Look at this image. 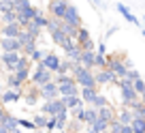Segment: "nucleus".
Wrapping results in <instances>:
<instances>
[{
  "mask_svg": "<svg viewBox=\"0 0 145 133\" xmlns=\"http://www.w3.org/2000/svg\"><path fill=\"white\" fill-rule=\"evenodd\" d=\"M54 82L58 84L60 97L79 95V84L75 82V77H72V75H54Z\"/></svg>",
  "mask_w": 145,
  "mask_h": 133,
  "instance_id": "obj_1",
  "label": "nucleus"
},
{
  "mask_svg": "<svg viewBox=\"0 0 145 133\" xmlns=\"http://www.w3.org/2000/svg\"><path fill=\"white\" fill-rule=\"evenodd\" d=\"M71 75L75 77V82L79 84V88H83V86H96L94 69H88V67H83V64H72Z\"/></svg>",
  "mask_w": 145,
  "mask_h": 133,
  "instance_id": "obj_2",
  "label": "nucleus"
},
{
  "mask_svg": "<svg viewBox=\"0 0 145 133\" xmlns=\"http://www.w3.org/2000/svg\"><path fill=\"white\" fill-rule=\"evenodd\" d=\"M115 86L120 88V103H122V107H128L135 99H139V95L135 92V88H132V82L126 77H120L118 84Z\"/></svg>",
  "mask_w": 145,
  "mask_h": 133,
  "instance_id": "obj_3",
  "label": "nucleus"
},
{
  "mask_svg": "<svg viewBox=\"0 0 145 133\" xmlns=\"http://www.w3.org/2000/svg\"><path fill=\"white\" fill-rule=\"evenodd\" d=\"M49 79H54V73H51V71H47L41 62H36V67L30 71V84H34V86H41V84L49 82Z\"/></svg>",
  "mask_w": 145,
  "mask_h": 133,
  "instance_id": "obj_4",
  "label": "nucleus"
},
{
  "mask_svg": "<svg viewBox=\"0 0 145 133\" xmlns=\"http://www.w3.org/2000/svg\"><path fill=\"white\" fill-rule=\"evenodd\" d=\"M39 97H41V101H54V99H58V97H60L58 84H56L54 79L41 84V86H39Z\"/></svg>",
  "mask_w": 145,
  "mask_h": 133,
  "instance_id": "obj_5",
  "label": "nucleus"
},
{
  "mask_svg": "<svg viewBox=\"0 0 145 133\" xmlns=\"http://www.w3.org/2000/svg\"><path fill=\"white\" fill-rule=\"evenodd\" d=\"M62 22L68 24V26H72V28L83 26L81 13H79V9H77L75 5H68V7H66V11H64V15H62Z\"/></svg>",
  "mask_w": 145,
  "mask_h": 133,
  "instance_id": "obj_6",
  "label": "nucleus"
},
{
  "mask_svg": "<svg viewBox=\"0 0 145 133\" xmlns=\"http://www.w3.org/2000/svg\"><path fill=\"white\" fill-rule=\"evenodd\" d=\"M75 43H77L81 50H96V43H94V39H92V34L88 32V28H83V26H79V28H77Z\"/></svg>",
  "mask_w": 145,
  "mask_h": 133,
  "instance_id": "obj_7",
  "label": "nucleus"
},
{
  "mask_svg": "<svg viewBox=\"0 0 145 133\" xmlns=\"http://www.w3.org/2000/svg\"><path fill=\"white\" fill-rule=\"evenodd\" d=\"M19 56H22V52H0V64L7 69V73H15Z\"/></svg>",
  "mask_w": 145,
  "mask_h": 133,
  "instance_id": "obj_8",
  "label": "nucleus"
},
{
  "mask_svg": "<svg viewBox=\"0 0 145 133\" xmlns=\"http://www.w3.org/2000/svg\"><path fill=\"white\" fill-rule=\"evenodd\" d=\"M60 112H68L60 97L54 99V101H43V105H41V114H45V116H56Z\"/></svg>",
  "mask_w": 145,
  "mask_h": 133,
  "instance_id": "obj_9",
  "label": "nucleus"
},
{
  "mask_svg": "<svg viewBox=\"0 0 145 133\" xmlns=\"http://www.w3.org/2000/svg\"><path fill=\"white\" fill-rule=\"evenodd\" d=\"M94 79H96V86H107V84H118L120 77H115L111 73V69H94Z\"/></svg>",
  "mask_w": 145,
  "mask_h": 133,
  "instance_id": "obj_10",
  "label": "nucleus"
},
{
  "mask_svg": "<svg viewBox=\"0 0 145 133\" xmlns=\"http://www.w3.org/2000/svg\"><path fill=\"white\" fill-rule=\"evenodd\" d=\"M71 5L68 0H47V11H49V17H58L62 19L66 7Z\"/></svg>",
  "mask_w": 145,
  "mask_h": 133,
  "instance_id": "obj_11",
  "label": "nucleus"
},
{
  "mask_svg": "<svg viewBox=\"0 0 145 133\" xmlns=\"http://www.w3.org/2000/svg\"><path fill=\"white\" fill-rule=\"evenodd\" d=\"M22 95H24V88H19V90H13V88H2V92H0V103H2V105L17 103L19 99H22Z\"/></svg>",
  "mask_w": 145,
  "mask_h": 133,
  "instance_id": "obj_12",
  "label": "nucleus"
},
{
  "mask_svg": "<svg viewBox=\"0 0 145 133\" xmlns=\"http://www.w3.org/2000/svg\"><path fill=\"white\" fill-rule=\"evenodd\" d=\"M60 56L56 54V52H47L45 56H43V60H41V64L43 67H45L47 71H51V73H56V71H58V67H60Z\"/></svg>",
  "mask_w": 145,
  "mask_h": 133,
  "instance_id": "obj_13",
  "label": "nucleus"
},
{
  "mask_svg": "<svg viewBox=\"0 0 145 133\" xmlns=\"http://www.w3.org/2000/svg\"><path fill=\"white\" fill-rule=\"evenodd\" d=\"M22 99L26 101V105L28 107H34L36 103L41 101V97H39V86H34V84H30V88H24V95H22Z\"/></svg>",
  "mask_w": 145,
  "mask_h": 133,
  "instance_id": "obj_14",
  "label": "nucleus"
},
{
  "mask_svg": "<svg viewBox=\"0 0 145 133\" xmlns=\"http://www.w3.org/2000/svg\"><path fill=\"white\" fill-rule=\"evenodd\" d=\"M0 50L2 52H22V43L11 37H0Z\"/></svg>",
  "mask_w": 145,
  "mask_h": 133,
  "instance_id": "obj_15",
  "label": "nucleus"
},
{
  "mask_svg": "<svg viewBox=\"0 0 145 133\" xmlns=\"http://www.w3.org/2000/svg\"><path fill=\"white\" fill-rule=\"evenodd\" d=\"M96 95H98V86H83V88H79V97H81V101L86 103V105H90V103L94 101Z\"/></svg>",
  "mask_w": 145,
  "mask_h": 133,
  "instance_id": "obj_16",
  "label": "nucleus"
},
{
  "mask_svg": "<svg viewBox=\"0 0 145 133\" xmlns=\"http://www.w3.org/2000/svg\"><path fill=\"white\" fill-rule=\"evenodd\" d=\"M19 30H22V26H19L17 22H13V24H2V26H0V34H2V37H11V39H17Z\"/></svg>",
  "mask_w": 145,
  "mask_h": 133,
  "instance_id": "obj_17",
  "label": "nucleus"
},
{
  "mask_svg": "<svg viewBox=\"0 0 145 133\" xmlns=\"http://www.w3.org/2000/svg\"><path fill=\"white\" fill-rule=\"evenodd\" d=\"M94 56H96L94 50H81V60H79V64H83L88 69H94Z\"/></svg>",
  "mask_w": 145,
  "mask_h": 133,
  "instance_id": "obj_18",
  "label": "nucleus"
},
{
  "mask_svg": "<svg viewBox=\"0 0 145 133\" xmlns=\"http://www.w3.org/2000/svg\"><path fill=\"white\" fill-rule=\"evenodd\" d=\"M0 127H5V129H7V133H11L15 127H19V124H17V116H13V114H9V112H7L5 118L0 120Z\"/></svg>",
  "mask_w": 145,
  "mask_h": 133,
  "instance_id": "obj_19",
  "label": "nucleus"
},
{
  "mask_svg": "<svg viewBox=\"0 0 145 133\" xmlns=\"http://www.w3.org/2000/svg\"><path fill=\"white\" fill-rule=\"evenodd\" d=\"M115 120H120L122 124H130V120H132L130 107H120V110H115Z\"/></svg>",
  "mask_w": 145,
  "mask_h": 133,
  "instance_id": "obj_20",
  "label": "nucleus"
},
{
  "mask_svg": "<svg viewBox=\"0 0 145 133\" xmlns=\"http://www.w3.org/2000/svg\"><path fill=\"white\" fill-rule=\"evenodd\" d=\"M30 71H32V64H28V67H17V69H15V77L22 84H28L30 82Z\"/></svg>",
  "mask_w": 145,
  "mask_h": 133,
  "instance_id": "obj_21",
  "label": "nucleus"
},
{
  "mask_svg": "<svg viewBox=\"0 0 145 133\" xmlns=\"http://www.w3.org/2000/svg\"><path fill=\"white\" fill-rule=\"evenodd\" d=\"M98 118L111 122V120L115 118V107L111 105V103H109V105H105V107H98Z\"/></svg>",
  "mask_w": 145,
  "mask_h": 133,
  "instance_id": "obj_22",
  "label": "nucleus"
},
{
  "mask_svg": "<svg viewBox=\"0 0 145 133\" xmlns=\"http://www.w3.org/2000/svg\"><path fill=\"white\" fill-rule=\"evenodd\" d=\"M62 99V103L66 105V110H72V107H77V105H86V103L81 101V97L79 95H71V97H60Z\"/></svg>",
  "mask_w": 145,
  "mask_h": 133,
  "instance_id": "obj_23",
  "label": "nucleus"
},
{
  "mask_svg": "<svg viewBox=\"0 0 145 133\" xmlns=\"http://www.w3.org/2000/svg\"><path fill=\"white\" fill-rule=\"evenodd\" d=\"M64 54H66V60H71L72 64H79V60H81V47L75 43V45H72L68 52H64Z\"/></svg>",
  "mask_w": 145,
  "mask_h": 133,
  "instance_id": "obj_24",
  "label": "nucleus"
},
{
  "mask_svg": "<svg viewBox=\"0 0 145 133\" xmlns=\"http://www.w3.org/2000/svg\"><path fill=\"white\" fill-rule=\"evenodd\" d=\"M118 11H120V13H122V17H124V19H126V22H130V24H135V26H139V24H141V22H139V19H137V17H135V15H132V13H130V9H128V7H126V5H122V2H120V5H118Z\"/></svg>",
  "mask_w": 145,
  "mask_h": 133,
  "instance_id": "obj_25",
  "label": "nucleus"
},
{
  "mask_svg": "<svg viewBox=\"0 0 145 133\" xmlns=\"http://www.w3.org/2000/svg\"><path fill=\"white\" fill-rule=\"evenodd\" d=\"M68 112H60V114H56V131L64 133V129H66V122H68Z\"/></svg>",
  "mask_w": 145,
  "mask_h": 133,
  "instance_id": "obj_26",
  "label": "nucleus"
},
{
  "mask_svg": "<svg viewBox=\"0 0 145 133\" xmlns=\"http://www.w3.org/2000/svg\"><path fill=\"white\" fill-rule=\"evenodd\" d=\"M130 127H132V133H145V118H141V116H132Z\"/></svg>",
  "mask_w": 145,
  "mask_h": 133,
  "instance_id": "obj_27",
  "label": "nucleus"
},
{
  "mask_svg": "<svg viewBox=\"0 0 145 133\" xmlns=\"http://www.w3.org/2000/svg\"><path fill=\"white\" fill-rule=\"evenodd\" d=\"M83 127H86L83 122H79V120H75V118H68V122H66V129H64V133H79Z\"/></svg>",
  "mask_w": 145,
  "mask_h": 133,
  "instance_id": "obj_28",
  "label": "nucleus"
},
{
  "mask_svg": "<svg viewBox=\"0 0 145 133\" xmlns=\"http://www.w3.org/2000/svg\"><path fill=\"white\" fill-rule=\"evenodd\" d=\"M47 19H49V15H45L41 9H36V15L30 19V22H34L39 28H43V30H45V26H47Z\"/></svg>",
  "mask_w": 145,
  "mask_h": 133,
  "instance_id": "obj_29",
  "label": "nucleus"
},
{
  "mask_svg": "<svg viewBox=\"0 0 145 133\" xmlns=\"http://www.w3.org/2000/svg\"><path fill=\"white\" fill-rule=\"evenodd\" d=\"M71 71H72L71 60H60V67H58V71H56L54 75H71Z\"/></svg>",
  "mask_w": 145,
  "mask_h": 133,
  "instance_id": "obj_30",
  "label": "nucleus"
},
{
  "mask_svg": "<svg viewBox=\"0 0 145 133\" xmlns=\"http://www.w3.org/2000/svg\"><path fill=\"white\" fill-rule=\"evenodd\" d=\"M26 84H22L17 77H15V73H7V88H13V90H19V88H24Z\"/></svg>",
  "mask_w": 145,
  "mask_h": 133,
  "instance_id": "obj_31",
  "label": "nucleus"
},
{
  "mask_svg": "<svg viewBox=\"0 0 145 133\" xmlns=\"http://www.w3.org/2000/svg\"><path fill=\"white\" fill-rule=\"evenodd\" d=\"M17 22V13L15 11H2L0 13V24H13Z\"/></svg>",
  "mask_w": 145,
  "mask_h": 133,
  "instance_id": "obj_32",
  "label": "nucleus"
},
{
  "mask_svg": "<svg viewBox=\"0 0 145 133\" xmlns=\"http://www.w3.org/2000/svg\"><path fill=\"white\" fill-rule=\"evenodd\" d=\"M96 118H98V110H96L94 105H86V124L94 122Z\"/></svg>",
  "mask_w": 145,
  "mask_h": 133,
  "instance_id": "obj_33",
  "label": "nucleus"
},
{
  "mask_svg": "<svg viewBox=\"0 0 145 133\" xmlns=\"http://www.w3.org/2000/svg\"><path fill=\"white\" fill-rule=\"evenodd\" d=\"M90 105H94L96 110H98V107H105V105H109V99H107V97L103 95V92H98V95L94 97V101H92Z\"/></svg>",
  "mask_w": 145,
  "mask_h": 133,
  "instance_id": "obj_34",
  "label": "nucleus"
},
{
  "mask_svg": "<svg viewBox=\"0 0 145 133\" xmlns=\"http://www.w3.org/2000/svg\"><path fill=\"white\" fill-rule=\"evenodd\" d=\"M17 124L24 129V131H36L34 122H32V118H17Z\"/></svg>",
  "mask_w": 145,
  "mask_h": 133,
  "instance_id": "obj_35",
  "label": "nucleus"
},
{
  "mask_svg": "<svg viewBox=\"0 0 145 133\" xmlns=\"http://www.w3.org/2000/svg\"><path fill=\"white\" fill-rule=\"evenodd\" d=\"M105 67H107V54H96L94 56V69H105Z\"/></svg>",
  "mask_w": 145,
  "mask_h": 133,
  "instance_id": "obj_36",
  "label": "nucleus"
},
{
  "mask_svg": "<svg viewBox=\"0 0 145 133\" xmlns=\"http://www.w3.org/2000/svg\"><path fill=\"white\" fill-rule=\"evenodd\" d=\"M45 54H47L45 50H41V47H36V50L32 52V54L28 56V58H30V62H41V60H43V56H45Z\"/></svg>",
  "mask_w": 145,
  "mask_h": 133,
  "instance_id": "obj_37",
  "label": "nucleus"
},
{
  "mask_svg": "<svg viewBox=\"0 0 145 133\" xmlns=\"http://www.w3.org/2000/svg\"><path fill=\"white\" fill-rule=\"evenodd\" d=\"M26 30L30 32V34H32V37H34V39H39V37H41V32H43V28H39V26H36L34 22H28Z\"/></svg>",
  "mask_w": 145,
  "mask_h": 133,
  "instance_id": "obj_38",
  "label": "nucleus"
},
{
  "mask_svg": "<svg viewBox=\"0 0 145 133\" xmlns=\"http://www.w3.org/2000/svg\"><path fill=\"white\" fill-rule=\"evenodd\" d=\"M15 5H17V0H0V13L2 11H15Z\"/></svg>",
  "mask_w": 145,
  "mask_h": 133,
  "instance_id": "obj_39",
  "label": "nucleus"
},
{
  "mask_svg": "<svg viewBox=\"0 0 145 133\" xmlns=\"http://www.w3.org/2000/svg\"><path fill=\"white\" fill-rule=\"evenodd\" d=\"M32 122H34V127H36V129H45L47 116H45V114H36L34 118H32Z\"/></svg>",
  "mask_w": 145,
  "mask_h": 133,
  "instance_id": "obj_40",
  "label": "nucleus"
},
{
  "mask_svg": "<svg viewBox=\"0 0 145 133\" xmlns=\"http://www.w3.org/2000/svg\"><path fill=\"white\" fill-rule=\"evenodd\" d=\"M34 50H36V41H28V43H24V45H22V54L24 56H30Z\"/></svg>",
  "mask_w": 145,
  "mask_h": 133,
  "instance_id": "obj_41",
  "label": "nucleus"
},
{
  "mask_svg": "<svg viewBox=\"0 0 145 133\" xmlns=\"http://www.w3.org/2000/svg\"><path fill=\"white\" fill-rule=\"evenodd\" d=\"M132 88H135V92H137V95L145 92V82H143V77H137L135 82H132Z\"/></svg>",
  "mask_w": 145,
  "mask_h": 133,
  "instance_id": "obj_42",
  "label": "nucleus"
},
{
  "mask_svg": "<svg viewBox=\"0 0 145 133\" xmlns=\"http://www.w3.org/2000/svg\"><path fill=\"white\" fill-rule=\"evenodd\" d=\"M45 131H47V133L56 131V116H47V122H45Z\"/></svg>",
  "mask_w": 145,
  "mask_h": 133,
  "instance_id": "obj_43",
  "label": "nucleus"
},
{
  "mask_svg": "<svg viewBox=\"0 0 145 133\" xmlns=\"http://www.w3.org/2000/svg\"><path fill=\"white\" fill-rule=\"evenodd\" d=\"M96 54H107V45H105V41L96 45Z\"/></svg>",
  "mask_w": 145,
  "mask_h": 133,
  "instance_id": "obj_44",
  "label": "nucleus"
},
{
  "mask_svg": "<svg viewBox=\"0 0 145 133\" xmlns=\"http://www.w3.org/2000/svg\"><path fill=\"white\" fill-rule=\"evenodd\" d=\"M122 133H132V127L130 124H122Z\"/></svg>",
  "mask_w": 145,
  "mask_h": 133,
  "instance_id": "obj_45",
  "label": "nucleus"
},
{
  "mask_svg": "<svg viewBox=\"0 0 145 133\" xmlns=\"http://www.w3.org/2000/svg\"><path fill=\"white\" fill-rule=\"evenodd\" d=\"M90 2H92V5H94V7H98V9H103V0H90Z\"/></svg>",
  "mask_w": 145,
  "mask_h": 133,
  "instance_id": "obj_46",
  "label": "nucleus"
},
{
  "mask_svg": "<svg viewBox=\"0 0 145 133\" xmlns=\"http://www.w3.org/2000/svg\"><path fill=\"white\" fill-rule=\"evenodd\" d=\"M5 114H7V107H5V105H2V103H0V120L5 118Z\"/></svg>",
  "mask_w": 145,
  "mask_h": 133,
  "instance_id": "obj_47",
  "label": "nucleus"
},
{
  "mask_svg": "<svg viewBox=\"0 0 145 133\" xmlns=\"http://www.w3.org/2000/svg\"><path fill=\"white\" fill-rule=\"evenodd\" d=\"M11 133H26V131H24L22 127H15V129H13V131H11Z\"/></svg>",
  "mask_w": 145,
  "mask_h": 133,
  "instance_id": "obj_48",
  "label": "nucleus"
},
{
  "mask_svg": "<svg viewBox=\"0 0 145 133\" xmlns=\"http://www.w3.org/2000/svg\"><path fill=\"white\" fill-rule=\"evenodd\" d=\"M139 99H141V101L145 103V92H141V95H139Z\"/></svg>",
  "mask_w": 145,
  "mask_h": 133,
  "instance_id": "obj_49",
  "label": "nucleus"
},
{
  "mask_svg": "<svg viewBox=\"0 0 145 133\" xmlns=\"http://www.w3.org/2000/svg\"><path fill=\"white\" fill-rule=\"evenodd\" d=\"M32 133H47L45 129H36V131H32Z\"/></svg>",
  "mask_w": 145,
  "mask_h": 133,
  "instance_id": "obj_50",
  "label": "nucleus"
},
{
  "mask_svg": "<svg viewBox=\"0 0 145 133\" xmlns=\"http://www.w3.org/2000/svg\"><path fill=\"white\" fill-rule=\"evenodd\" d=\"M143 37H145V28H143Z\"/></svg>",
  "mask_w": 145,
  "mask_h": 133,
  "instance_id": "obj_51",
  "label": "nucleus"
},
{
  "mask_svg": "<svg viewBox=\"0 0 145 133\" xmlns=\"http://www.w3.org/2000/svg\"><path fill=\"white\" fill-rule=\"evenodd\" d=\"M143 24H145V17H143Z\"/></svg>",
  "mask_w": 145,
  "mask_h": 133,
  "instance_id": "obj_52",
  "label": "nucleus"
},
{
  "mask_svg": "<svg viewBox=\"0 0 145 133\" xmlns=\"http://www.w3.org/2000/svg\"><path fill=\"white\" fill-rule=\"evenodd\" d=\"M103 133H107V131H103Z\"/></svg>",
  "mask_w": 145,
  "mask_h": 133,
  "instance_id": "obj_53",
  "label": "nucleus"
},
{
  "mask_svg": "<svg viewBox=\"0 0 145 133\" xmlns=\"http://www.w3.org/2000/svg\"><path fill=\"white\" fill-rule=\"evenodd\" d=\"M41 2H43V0H41Z\"/></svg>",
  "mask_w": 145,
  "mask_h": 133,
  "instance_id": "obj_54",
  "label": "nucleus"
},
{
  "mask_svg": "<svg viewBox=\"0 0 145 133\" xmlns=\"http://www.w3.org/2000/svg\"><path fill=\"white\" fill-rule=\"evenodd\" d=\"M0 92H2V90H0Z\"/></svg>",
  "mask_w": 145,
  "mask_h": 133,
  "instance_id": "obj_55",
  "label": "nucleus"
}]
</instances>
